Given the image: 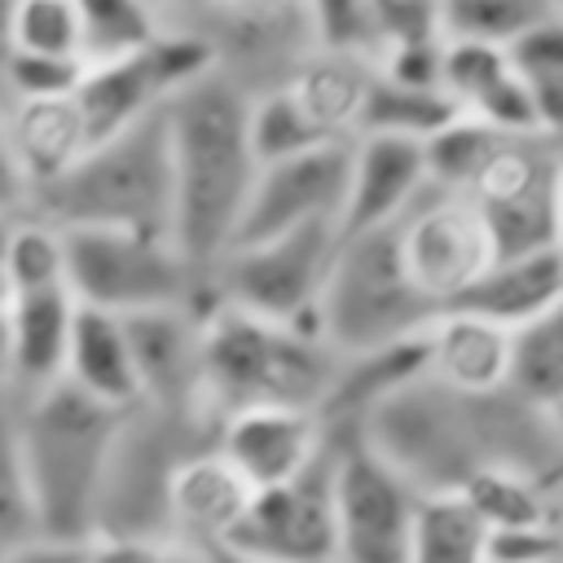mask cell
<instances>
[{
  "label": "cell",
  "instance_id": "ffe728a7",
  "mask_svg": "<svg viewBox=\"0 0 563 563\" xmlns=\"http://www.w3.org/2000/svg\"><path fill=\"white\" fill-rule=\"evenodd\" d=\"M440 88L462 110L506 132H541L528 84L519 79L510 48L479 40H444Z\"/></svg>",
  "mask_w": 563,
  "mask_h": 563
},
{
  "label": "cell",
  "instance_id": "d6a6232c",
  "mask_svg": "<svg viewBox=\"0 0 563 563\" xmlns=\"http://www.w3.org/2000/svg\"><path fill=\"white\" fill-rule=\"evenodd\" d=\"M550 13L554 0H435V31L444 40H479L510 48Z\"/></svg>",
  "mask_w": 563,
  "mask_h": 563
},
{
  "label": "cell",
  "instance_id": "ba28073f",
  "mask_svg": "<svg viewBox=\"0 0 563 563\" xmlns=\"http://www.w3.org/2000/svg\"><path fill=\"white\" fill-rule=\"evenodd\" d=\"M334 449V563H409L422 488L361 431H330Z\"/></svg>",
  "mask_w": 563,
  "mask_h": 563
},
{
  "label": "cell",
  "instance_id": "9c48e42d",
  "mask_svg": "<svg viewBox=\"0 0 563 563\" xmlns=\"http://www.w3.org/2000/svg\"><path fill=\"white\" fill-rule=\"evenodd\" d=\"M220 66V48L207 31L198 26H163L150 44L123 57L106 62H84V75L75 84V106L88 123L92 141H106L145 114L163 110L185 84Z\"/></svg>",
  "mask_w": 563,
  "mask_h": 563
},
{
  "label": "cell",
  "instance_id": "6da1fadb",
  "mask_svg": "<svg viewBox=\"0 0 563 563\" xmlns=\"http://www.w3.org/2000/svg\"><path fill=\"white\" fill-rule=\"evenodd\" d=\"M246 114L251 84L238 79L224 62L185 84L163 106L176 189L172 238L202 273H211V264L229 251L260 172Z\"/></svg>",
  "mask_w": 563,
  "mask_h": 563
},
{
  "label": "cell",
  "instance_id": "ab89813d",
  "mask_svg": "<svg viewBox=\"0 0 563 563\" xmlns=\"http://www.w3.org/2000/svg\"><path fill=\"white\" fill-rule=\"evenodd\" d=\"M0 563H88V541L35 532V537L18 541L13 550H4Z\"/></svg>",
  "mask_w": 563,
  "mask_h": 563
},
{
  "label": "cell",
  "instance_id": "bcb514c9",
  "mask_svg": "<svg viewBox=\"0 0 563 563\" xmlns=\"http://www.w3.org/2000/svg\"><path fill=\"white\" fill-rule=\"evenodd\" d=\"M0 400H9V365H4V312H0Z\"/></svg>",
  "mask_w": 563,
  "mask_h": 563
},
{
  "label": "cell",
  "instance_id": "7dc6e473",
  "mask_svg": "<svg viewBox=\"0 0 563 563\" xmlns=\"http://www.w3.org/2000/svg\"><path fill=\"white\" fill-rule=\"evenodd\" d=\"M559 211H563V158H559Z\"/></svg>",
  "mask_w": 563,
  "mask_h": 563
},
{
  "label": "cell",
  "instance_id": "4fadbf2b",
  "mask_svg": "<svg viewBox=\"0 0 563 563\" xmlns=\"http://www.w3.org/2000/svg\"><path fill=\"white\" fill-rule=\"evenodd\" d=\"M347 145L352 141L317 145V150H303L277 163H260L229 251L295 233L303 224H325V220L339 224L343 198H347Z\"/></svg>",
  "mask_w": 563,
  "mask_h": 563
},
{
  "label": "cell",
  "instance_id": "52a82bcc",
  "mask_svg": "<svg viewBox=\"0 0 563 563\" xmlns=\"http://www.w3.org/2000/svg\"><path fill=\"white\" fill-rule=\"evenodd\" d=\"M339 242H343V229L325 220L282 238L233 246L207 273L211 303H229L277 325L317 330V303H321L330 264L339 255Z\"/></svg>",
  "mask_w": 563,
  "mask_h": 563
},
{
  "label": "cell",
  "instance_id": "44dd1931",
  "mask_svg": "<svg viewBox=\"0 0 563 563\" xmlns=\"http://www.w3.org/2000/svg\"><path fill=\"white\" fill-rule=\"evenodd\" d=\"M66 383L101 405L141 409V374H136V352L123 317L79 303L70 352H66Z\"/></svg>",
  "mask_w": 563,
  "mask_h": 563
},
{
  "label": "cell",
  "instance_id": "7bdbcfd3",
  "mask_svg": "<svg viewBox=\"0 0 563 563\" xmlns=\"http://www.w3.org/2000/svg\"><path fill=\"white\" fill-rule=\"evenodd\" d=\"M9 220L13 216H0V312L9 303V268H4V255H9Z\"/></svg>",
  "mask_w": 563,
  "mask_h": 563
},
{
  "label": "cell",
  "instance_id": "277c9868",
  "mask_svg": "<svg viewBox=\"0 0 563 563\" xmlns=\"http://www.w3.org/2000/svg\"><path fill=\"white\" fill-rule=\"evenodd\" d=\"M172 145L163 110L141 123L92 141L70 172L53 185L35 189L26 211L62 229H136V233H172Z\"/></svg>",
  "mask_w": 563,
  "mask_h": 563
},
{
  "label": "cell",
  "instance_id": "c3c4849f",
  "mask_svg": "<svg viewBox=\"0 0 563 563\" xmlns=\"http://www.w3.org/2000/svg\"><path fill=\"white\" fill-rule=\"evenodd\" d=\"M559 506H563V479H559Z\"/></svg>",
  "mask_w": 563,
  "mask_h": 563
},
{
  "label": "cell",
  "instance_id": "5bb4252c",
  "mask_svg": "<svg viewBox=\"0 0 563 563\" xmlns=\"http://www.w3.org/2000/svg\"><path fill=\"white\" fill-rule=\"evenodd\" d=\"M255 488L242 479V471L220 453V449H198L185 453L167 466L163 475V519H167V541L180 554H216L229 550L238 537L246 506Z\"/></svg>",
  "mask_w": 563,
  "mask_h": 563
},
{
  "label": "cell",
  "instance_id": "b9f144b4",
  "mask_svg": "<svg viewBox=\"0 0 563 563\" xmlns=\"http://www.w3.org/2000/svg\"><path fill=\"white\" fill-rule=\"evenodd\" d=\"M31 207V185L13 158L9 132H4V110H0V216H18Z\"/></svg>",
  "mask_w": 563,
  "mask_h": 563
},
{
  "label": "cell",
  "instance_id": "ee69618b",
  "mask_svg": "<svg viewBox=\"0 0 563 563\" xmlns=\"http://www.w3.org/2000/svg\"><path fill=\"white\" fill-rule=\"evenodd\" d=\"M167 9H180V13H220L224 0H167Z\"/></svg>",
  "mask_w": 563,
  "mask_h": 563
},
{
  "label": "cell",
  "instance_id": "4316f807",
  "mask_svg": "<svg viewBox=\"0 0 563 563\" xmlns=\"http://www.w3.org/2000/svg\"><path fill=\"white\" fill-rule=\"evenodd\" d=\"M506 136H510L506 128H493V123L457 110L444 128H435L422 141L431 185L435 189H449V194H471L475 180L484 176V167L493 163V154H497V145Z\"/></svg>",
  "mask_w": 563,
  "mask_h": 563
},
{
  "label": "cell",
  "instance_id": "60d3db41",
  "mask_svg": "<svg viewBox=\"0 0 563 563\" xmlns=\"http://www.w3.org/2000/svg\"><path fill=\"white\" fill-rule=\"evenodd\" d=\"M220 13H229L242 26H277V22H303V0H224Z\"/></svg>",
  "mask_w": 563,
  "mask_h": 563
},
{
  "label": "cell",
  "instance_id": "83f0119b",
  "mask_svg": "<svg viewBox=\"0 0 563 563\" xmlns=\"http://www.w3.org/2000/svg\"><path fill=\"white\" fill-rule=\"evenodd\" d=\"M510 391L545 413L563 405V295L541 317L515 330Z\"/></svg>",
  "mask_w": 563,
  "mask_h": 563
},
{
  "label": "cell",
  "instance_id": "f546056e",
  "mask_svg": "<svg viewBox=\"0 0 563 563\" xmlns=\"http://www.w3.org/2000/svg\"><path fill=\"white\" fill-rule=\"evenodd\" d=\"M510 62L519 79L528 84L537 128L554 141H563V13L554 9L532 31H523L510 44Z\"/></svg>",
  "mask_w": 563,
  "mask_h": 563
},
{
  "label": "cell",
  "instance_id": "f35d334b",
  "mask_svg": "<svg viewBox=\"0 0 563 563\" xmlns=\"http://www.w3.org/2000/svg\"><path fill=\"white\" fill-rule=\"evenodd\" d=\"M88 563H172V541L106 528L88 537Z\"/></svg>",
  "mask_w": 563,
  "mask_h": 563
},
{
  "label": "cell",
  "instance_id": "7402d4cb",
  "mask_svg": "<svg viewBox=\"0 0 563 563\" xmlns=\"http://www.w3.org/2000/svg\"><path fill=\"white\" fill-rule=\"evenodd\" d=\"M286 84L299 97L308 123L325 141H352L361 132L365 97H369V84H374V57L308 48L299 57V66L286 75Z\"/></svg>",
  "mask_w": 563,
  "mask_h": 563
},
{
  "label": "cell",
  "instance_id": "d4e9b609",
  "mask_svg": "<svg viewBox=\"0 0 563 563\" xmlns=\"http://www.w3.org/2000/svg\"><path fill=\"white\" fill-rule=\"evenodd\" d=\"M488 523L466 501L462 488H431L418 497L409 563H484L488 559Z\"/></svg>",
  "mask_w": 563,
  "mask_h": 563
},
{
  "label": "cell",
  "instance_id": "f6af8a7d",
  "mask_svg": "<svg viewBox=\"0 0 563 563\" xmlns=\"http://www.w3.org/2000/svg\"><path fill=\"white\" fill-rule=\"evenodd\" d=\"M202 563H268V559H255V554H242V550H216Z\"/></svg>",
  "mask_w": 563,
  "mask_h": 563
},
{
  "label": "cell",
  "instance_id": "cb8c5ba5",
  "mask_svg": "<svg viewBox=\"0 0 563 563\" xmlns=\"http://www.w3.org/2000/svg\"><path fill=\"white\" fill-rule=\"evenodd\" d=\"M559 295H563V242L523 255H497L484 268V277L466 290V299L453 308H471L479 317L519 330L532 317H541Z\"/></svg>",
  "mask_w": 563,
  "mask_h": 563
},
{
  "label": "cell",
  "instance_id": "e575fe53",
  "mask_svg": "<svg viewBox=\"0 0 563 563\" xmlns=\"http://www.w3.org/2000/svg\"><path fill=\"white\" fill-rule=\"evenodd\" d=\"M4 35H9V48H22V53L84 57L75 0H9Z\"/></svg>",
  "mask_w": 563,
  "mask_h": 563
},
{
  "label": "cell",
  "instance_id": "1f68e13d",
  "mask_svg": "<svg viewBox=\"0 0 563 563\" xmlns=\"http://www.w3.org/2000/svg\"><path fill=\"white\" fill-rule=\"evenodd\" d=\"M75 9L84 31V62L136 53L167 26V13L154 0H75Z\"/></svg>",
  "mask_w": 563,
  "mask_h": 563
},
{
  "label": "cell",
  "instance_id": "9a60e30c",
  "mask_svg": "<svg viewBox=\"0 0 563 563\" xmlns=\"http://www.w3.org/2000/svg\"><path fill=\"white\" fill-rule=\"evenodd\" d=\"M216 449L251 488H273L303 475L330 449V431L308 405H242L216 422Z\"/></svg>",
  "mask_w": 563,
  "mask_h": 563
},
{
  "label": "cell",
  "instance_id": "8fae6325",
  "mask_svg": "<svg viewBox=\"0 0 563 563\" xmlns=\"http://www.w3.org/2000/svg\"><path fill=\"white\" fill-rule=\"evenodd\" d=\"M396 246L405 277L435 312L462 303L497 260L484 211L466 194H449L435 185L396 220Z\"/></svg>",
  "mask_w": 563,
  "mask_h": 563
},
{
  "label": "cell",
  "instance_id": "7a4b0ae2",
  "mask_svg": "<svg viewBox=\"0 0 563 563\" xmlns=\"http://www.w3.org/2000/svg\"><path fill=\"white\" fill-rule=\"evenodd\" d=\"M128 418L132 409L101 405L66 378L13 405L22 475L40 532L88 541L106 528V497Z\"/></svg>",
  "mask_w": 563,
  "mask_h": 563
},
{
  "label": "cell",
  "instance_id": "d6986e66",
  "mask_svg": "<svg viewBox=\"0 0 563 563\" xmlns=\"http://www.w3.org/2000/svg\"><path fill=\"white\" fill-rule=\"evenodd\" d=\"M75 312H79V299L70 295V286L13 295L4 303V365H9V400L13 405H22L66 378Z\"/></svg>",
  "mask_w": 563,
  "mask_h": 563
},
{
  "label": "cell",
  "instance_id": "484cf974",
  "mask_svg": "<svg viewBox=\"0 0 563 563\" xmlns=\"http://www.w3.org/2000/svg\"><path fill=\"white\" fill-rule=\"evenodd\" d=\"M559 479L537 475V471H523V466H479L462 484V493L484 515L488 532H501V528L554 523L563 515V506H559Z\"/></svg>",
  "mask_w": 563,
  "mask_h": 563
},
{
  "label": "cell",
  "instance_id": "4dcf8cb0",
  "mask_svg": "<svg viewBox=\"0 0 563 563\" xmlns=\"http://www.w3.org/2000/svg\"><path fill=\"white\" fill-rule=\"evenodd\" d=\"M453 114H457V106L444 97V88H413V84L378 75V66H374V84H369V97H365L361 132H387V136L427 141Z\"/></svg>",
  "mask_w": 563,
  "mask_h": 563
},
{
  "label": "cell",
  "instance_id": "74e56055",
  "mask_svg": "<svg viewBox=\"0 0 563 563\" xmlns=\"http://www.w3.org/2000/svg\"><path fill=\"white\" fill-rule=\"evenodd\" d=\"M84 75V57H48V53H22L9 48L0 62V97L31 101V97H70Z\"/></svg>",
  "mask_w": 563,
  "mask_h": 563
},
{
  "label": "cell",
  "instance_id": "7c38bea8",
  "mask_svg": "<svg viewBox=\"0 0 563 563\" xmlns=\"http://www.w3.org/2000/svg\"><path fill=\"white\" fill-rule=\"evenodd\" d=\"M229 550L268 563H334V449L303 475L255 488Z\"/></svg>",
  "mask_w": 563,
  "mask_h": 563
},
{
  "label": "cell",
  "instance_id": "836d02e7",
  "mask_svg": "<svg viewBox=\"0 0 563 563\" xmlns=\"http://www.w3.org/2000/svg\"><path fill=\"white\" fill-rule=\"evenodd\" d=\"M246 128H251V150L260 163H277V158H290V154H303V150H317V145H339V141H325L299 97L290 92L286 79L277 84H264L251 92V114H246Z\"/></svg>",
  "mask_w": 563,
  "mask_h": 563
},
{
  "label": "cell",
  "instance_id": "30bf717a",
  "mask_svg": "<svg viewBox=\"0 0 563 563\" xmlns=\"http://www.w3.org/2000/svg\"><path fill=\"white\" fill-rule=\"evenodd\" d=\"M559 158L563 141L545 132H510L497 145L493 163L466 194L484 211L497 255H523L563 242Z\"/></svg>",
  "mask_w": 563,
  "mask_h": 563
},
{
  "label": "cell",
  "instance_id": "3957f363",
  "mask_svg": "<svg viewBox=\"0 0 563 563\" xmlns=\"http://www.w3.org/2000/svg\"><path fill=\"white\" fill-rule=\"evenodd\" d=\"M339 352L303 325H277L229 303L202 312V418L220 422L242 405H308L321 409Z\"/></svg>",
  "mask_w": 563,
  "mask_h": 563
},
{
  "label": "cell",
  "instance_id": "8992f818",
  "mask_svg": "<svg viewBox=\"0 0 563 563\" xmlns=\"http://www.w3.org/2000/svg\"><path fill=\"white\" fill-rule=\"evenodd\" d=\"M70 295L114 317L154 308H211L207 273L172 233L136 229H66Z\"/></svg>",
  "mask_w": 563,
  "mask_h": 563
},
{
  "label": "cell",
  "instance_id": "8d00e7d4",
  "mask_svg": "<svg viewBox=\"0 0 563 563\" xmlns=\"http://www.w3.org/2000/svg\"><path fill=\"white\" fill-rule=\"evenodd\" d=\"M35 532L40 528H35V510H31V493H26V475H22L13 400H0V554Z\"/></svg>",
  "mask_w": 563,
  "mask_h": 563
},
{
  "label": "cell",
  "instance_id": "ac0fdd59",
  "mask_svg": "<svg viewBox=\"0 0 563 563\" xmlns=\"http://www.w3.org/2000/svg\"><path fill=\"white\" fill-rule=\"evenodd\" d=\"M427 378L457 396H497L515 374V330L471 308H440L422 330Z\"/></svg>",
  "mask_w": 563,
  "mask_h": 563
},
{
  "label": "cell",
  "instance_id": "2e32d148",
  "mask_svg": "<svg viewBox=\"0 0 563 563\" xmlns=\"http://www.w3.org/2000/svg\"><path fill=\"white\" fill-rule=\"evenodd\" d=\"M431 189L422 141L413 136H387V132H361L347 145V198L339 229L365 233L396 224L422 194Z\"/></svg>",
  "mask_w": 563,
  "mask_h": 563
},
{
  "label": "cell",
  "instance_id": "603a6c76",
  "mask_svg": "<svg viewBox=\"0 0 563 563\" xmlns=\"http://www.w3.org/2000/svg\"><path fill=\"white\" fill-rule=\"evenodd\" d=\"M4 132L13 145V158L35 189L53 185L70 163L92 145L88 123L75 106V97H31V101H9L4 106Z\"/></svg>",
  "mask_w": 563,
  "mask_h": 563
},
{
  "label": "cell",
  "instance_id": "f1b7e54d",
  "mask_svg": "<svg viewBox=\"0 0 563 563\" xmlns=\"http://www.w3.org/2000/svg\"><path fill=\"white\" fill-rule=\"evenodd\" d=\"M9 299L31 290H62L70 286V255H66V229L44 220L40 211H18L9 220Z\"/></svg>",
  "mask_w": 563,
  "mask_h": 563
},
{
  "label": "cell",
  "instance_id": "d590c367",
  "mask_svg": "<svg viewBox=\"0 0 563 563\" xmlns=\"http://www.w3.org/2000/svg\"><path fill=\"white\" fill-rule=\"evenodd\" d=\"M303 22L312 35V48L374 57L383 44L374 0H303Z\"/></svg>",
  "mask_w": 563,
  "mask_h": 563
},
{
  "label": "cell",
  "instance_id": "681fc988",
  "mask_svg": "<svg viewBox=\"0 0 563 563\" xmlns=\"http://www.w3.org/2000/svg\"><path fill=\"white\" fill-rule=\"evenodd\" d=\"M554 9H559V13H563V0H554Z\"/></svg>",
  "mask_w": 563,
  "mask_h": 563
},
{
  "label": "cell",
  "instance_id": "5b68a950",
  "mask_svg": "<svg viewBox=\"0 0 563 563\" xmlns=\"http://www.w3.org/2000/svg\"><path fill=\"white\" fill-rule=\"evenodd\" d=\"M431 317L435 308L405 277L396 224L343 233L317 303V334L339 356H361L413 339L427 330Z\"/></svg>",
  "mask_w": 563,
  "mask_h": 563
},
{
  "label": "cell",
  "instance_id": "e0dca14e",
  "mask_svg": "<svg viewBox=\"0 0 563 563\" xmlns=\"http://www.w3.org/2000/svg\"><path fill=\"white\" fill-rule=\"evenodd\" d=\"M141 374V409L202 413V308H154L123 317Z\"/></svg>",
  "mask_w": 563,
  "mask_h": 563
}]
</instances>
